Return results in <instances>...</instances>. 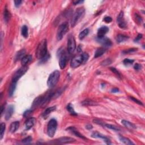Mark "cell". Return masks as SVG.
I'll return each instance as SVG.
<instances>
[{"mask_svg": "<svg viewBox=\"0 0 145 145\" xmlns=\"http://www.w3.org/2000/svg\"><path fill=\"white\" fill-rule=\"evenodd\" d=\"M85 13V10L83 7H79L76 9L71 19V27H74L77 25V24L84 17Z\"/></svg>", "mask_w": 145, "mask_h": 145, "instance_id": "1", "label": "cell"}, {"mask_svg": "<svg viewBox=\"0 0 145 145\" xmlns=\"http://www.w3.org/2000/svg\"><path fill=\"white\" fill-rule=\"evenodd\" d=\"M47 53V42L46 39H44L38 45L36 50V57L41 60L44 57Z\"/></svg>", "mask_w": 145, "mask_h": 145, "instance_id": "2", "label": "cell"}, {"mask_svg": "<svg viewBox=\"0 0 145 145\" xmlns=\"http://www.w3.org/2000/svg\"><path fill=\"white\" fill-rule=\"evenodd\" d=\"M60 77V73L58 70H55L51 73L47 81V85L49 87H54L58 83Z\"/></svg>", "mask_w": 145, "mask_h": 145, "instance_id": "3", "label": "cell"}, {"mask_svg": "<svg viewBox=\"0 0 145 145\" xmlns=\"http://www.w3.org/2000/svg\"><path fill=\"white\" fill-rule=\"evenodd\" d=\"M69 30V24L68 22H64L59 26L57 32L56 38L57 40L60 41L64 37V36L66 34Z\"/></svg>", "mask_w": 145, "mask_h": 145, "instance_id": "4", "label": "cell"}, {"mask_svg": "<svg viewBox=\"0 0 145 145\" xmlns=\"http://www.w3.org/2000/svg\"><path fill=\"white\" fill-rule=\"evenodd\" d=\"M57 128V122L55 119H51L47 126V134L50 137H53L56 133Z\"/></svg>", "mask_w": 145, "mask_h": 145, "instance_id": "5", "label": "cell"}, {"mask_svg": "<svg viewBox=\"0 0 145 145\" xmlns=\"http://www.w3.org/2000/svg\"><path fill=\"white\" fill-rule=\"evenodd\" d=\"M28 70V67L27 66H23L21 67L19 70H18L17 72L15 73L13 77V82H17V81L21 78L23 75L25 74L26 71Z\"/></svg>", "mask_w": 145, "mask_h": 145, "instance_id": "6", "label": "cell"}, {"mask_svg": "<svg viewBox=\"0 0 145 145\" xmlns=\"http://www.w3.org/2000/svg\"><path fill=\"white\" fill-rule=\"evenodd\" d=\"M83 61L82 54L77 55V56H75L74 57H73L71 60L70 66L72 68H77L80 66L82 64H83Z\"/></svg>", "mask_w": 145, "mask_h": 145, "instance_id": "7", "label": "cell"}, {"mask_svg": "<svg viewBox=\"0 0 145 145\" xmlns=\"http://www.w3.org/2000/svg\"><path fill=\"white\" fill-rule=\"evenodd\" d=\"M76 49L75 40L73 36H70L68 40V51L70 54H72Z\"/></svg>", "mask_w": 145, "mask_h": 145, "instance_id": "8", "label": "cell"}, {"mask_svg": "<svg viewBox=\"0 0 145 145\" xmlns=\"http://www.w3.org/2000/svg\"><path fill=\"white\" fill-rule=\"evenodd\" d=\"M67 64V56L64 52H61L59 58V66L61 69H65Z\"/></svg>", "mask_w": 145, "mask_h": 145, "instance_id": "9", "label": "cell"}, {"mask_svg": "<svg viewBox=\"0 0 145 145\" xmlns=\"http://www.w3.org/2000/svg\"><path fill=\"white\" fill-rule=\"evenodd\" d=\"M97 41L105 47H110L112 46V42L111 39H109V38L107 37H105V36L101 38H97Z\"/></svg>", "mask_w": 145, "mask_h": 145, "instance_id": "10", "label": "cell"}, {"mask_svg": "<svg viewBox=\"0 0 145 145\" xmlns=\"http://www.w3.org/2000/svg\"><path fill=\"white\" fill-rule=\"evenodd\" d=\"M75 140L74 138L71 137H61L58 139H57L54 141L55 144H69V143H71L75 141Z\"/></svg>", "mask_w": 145, "mask_h": 145, "instance_id": "11", "label": "cell"}, {"mask_svg": "<svg viewBox=\"0 0 145 145\" xmlns=\"http://www.w3.org/2000/svg\"><path fill=\"white\" fill-rule=\"evenodd\" d=\"M91 136H92V137H93V138L103 139V140H104V141L107 145L111 144V141H110L109 139L107 137L103 135V134L101 133H99L97 132H94L93 133H92Z\"/></svg>", "mask_w": 145, "mask_h": 145, "instance_id": "12", "label": "cell"}, {"mask_svg": "<svg viewBox=\"0 0 145 145\" xmlns=\"http://www.w3.org/2000/svg\"><path fill=\"white\" fill-rule=\"evenodd\" d=\"M117 22L118 26L121 28H124L126 27V24L125 21V19L124 18V13L122 11H121L120 14H118V17L117 18Z\"/></svg>", "mask_w": 145, "mask_h": 145, "instance_id": "13", "label": "cell"}, {"mask_svg": "<svg viewBox=\"0 0 145 145\" xmlns=\"http://www.w3.org/2000/svg\"><path fill=\"white\" fill-rule=\"evenodd\" d=\"M36 120L34 117L28 118L25 122V126L26 130H30L34 126Z\"/></svg>", "mask_w": 145, "mask_h": 145, "instance_id": "14", "label": "cell"}, {"mask_svg": "<svg viewBox=\"0 0 145 145\" xmlns=\"http://www.w3.org/2000/svg\"><path fill=\"white\" fill-rule=\"evenodd\" d=\"M108 31H109V28L106 27V26H103V27L100 28L97 31V38H101L104 37L105 35L107 33Z\"/></svg>", "mask_w": 145, "mask_h": 145, "instance_id": "15", "label": "cell"}, {"mask_svg": "<svg viewBox=\"0 0 145 145\" xmlns=\"http://www.w3.org/2000/svg\"><path fill=\"white\" fill-rule=\"evenodd\" d=\"M14 111V107L13 105H10L8 107L7 109L6 112V115H5V119L6 120H9L10 117H11V116L13 115V112Z\"/></svg>", "mask_w": 145, "mask_h": 145, "instance_id": "16", "label": "cell"}, {"mask_svg": "<svg viewBox=\"0 0 145 145\" xmlns=\"http://www.w3.org/2000/svg\"><path fill=\"white\" fill-rule=\"evenodd\" d=\"M32 60L31 55H26L21 60V63L23 66H27L28 63H30Z\"/></svg>", "mask_w": 145, "mask_h": 145, "instance_id": "17", "label": "cell"}, {"mask_svg": "<svg viewBox=\"0 0 145 145\" xmlns=\"http://www.w3.org/2000/svg\"><path fill=\"white\" fill-rule=\"evenodd\" d=\"M10 18H11V14H10V11H9V10H8L7 6H6L3 11V18H4V20H5V22H6V23H8V22L9 21Z\"/></svg>", "mask_w": 145, "mask_h": 145, "instance_id": "18", "label": "cell"}, {"mask_svg": "<svg viewBox=\"0 0 145 145\" xmlns=\"http://www.w3.org/2000/svg\"><path fill=\"white\" fill-rule=\"evenodd\" d=\"M19 121H15L12 122L11 124V125L10 126V129L9 130L10 132L13 133H15L17 130H18V129L19 128Z\"/></svg>", "mask_w": 145, "mask_h": 145, "instance_id": "19", "label": "cell"}, {"mask_svg": "<svg viewBox=\"0 0 145 145\" xmlns=\"http://www.w3.org/2000/svg\"><path fill=\"white\" fill-rule=\"evenodd\" d=\"M26 56V50L24 49H22L18 52L15 54V61H17L18 60H21L24 56Z\"/></svg>", "mask_w": 145, "mask_h": 145, "instance_id": "20", "label": "cell"}, {"mask_svg": "<svg viewBox=\"0 0 145 145\" xmlns=\"http://www.w3.org/2000/svg\"><path fill=\"white\" fill-rule=\"evenodd\" d=\"M121 122H122V124H123V125L125 126L126 128H127L128 129H129L133 130V129H136V125L129 121L124 120H122Z\"/></svg>", "mask_w": 145, "mask_h": 145, "instance_id": "21", "label": "cell"}, {"mask_svg": "<svg viewBox=\"0 0 145 145\" xmlns=\"http://www.w3.org/2000/svg\"><path fill=\"white\" fill-rule=\"evenodd\" d=\"M128 39L129 37L128 36L124 35L122 34H118L116 38V42H117L118 43H121L125 42V41L127 40Z\"/></svg>", "mask_w": 145, "mask_h": 145, "instance_id": "22", "label": "cell"}, {"mask_svg": "<svg viewBox=\"0 0 145 145\" xmlns=\"http://www.w3.org/2000/svg\"><path fill=\"white\" fill-rule=\"evenodd\" d=\"M42 97H39L34 100L33 104H32V108H31L32 110L34 109L35 108H36V107H38L39 105H41V103H42Z\"/></svg>", "mask_w": 145, "mask_h": 145, "instance_id": "23", "label": "cell"}, {"mask_svg": "<svg viewBox=\"0 0 145 145\" xmlns=\"http://www.w3.org/2000/svg\"><path fill=\"white\" fill-rule=\"evenodd\" d=\"M106 52V49L104 48H97L95 51L94 54V58H97L101 56Z\"/></svg>", "mask_w": 145, "mask_h": 145, "instance_id": "24", "label": "cell"}, {"mask_svg": "<svg viewBox=\"0 0 145 145\" xmlns=\"http://www.w3.org/2000/svg\"><path fill=\"white\" fill-rule=\"evenodd\" d=\"M68 130H70V131L72 132V133H73L74 134L75 136H76L78 137L82 138V139H84V140H86V138L84 136H83L82 134H81L80 133H79L78 130H77L74 127H70L68 129Z\"/></svg>", "mask_w": 145, "mask_h": 145, "instance_id": "25", "label": "cell"}, {"mask_svg": "<svg viewBox=\"0 0 145 145\" xmlns=\"http://www.w3.org/2000/svg\"><path fill=\"white\" fill-rule=\"evenodd\" d=\"M56 110V107H51L47 108V109H46L43 113V117L44 118H47V117H48L49 114H50L51 112H52L53 111H54Z\"/></svg>", "mask_w": 145, "mask_h": 145, "instance_id": "26", "label": "cell"}, {"mask_svg": "<svg viewBox=\"0 0 145 145\" xmlns=\"http://www.w3.org/2000/svg\"><path fill=\"white\" fill-rule=\"evenodd\" d=\"M16 86H17V82H13L10 85L9 89V95L10 97H12L14 94V93L16 89Z\"/></svg>", "mask_w": 145, "mask_h": 145, "instance_id": "27", "label": "cell"}, {"mask_svg": "<svg viewBox=\"0 0 145 145\" xmlns=\"http://www.w3.org/2000/svg\"><path fill=\"white\" fill-rule=\"evenodd\" d=\"M119 139H120V140L121 141L122 143H124V144H126V145H134L133 143L131 141H130L129 139H128V138H126V137H123V136H120Z\"/></svg>", "mask_w": 145, "mask_h": 145, "instance_id": "28", "label": "cell"}, {"mask_svg": "<svg viewBox=\"0 0 145 145\" xmlns=\"http://www.w3.org/2000/svg\"><path fill=\"white\" fill-rule=\"evenodd\" d=\"M21 34H22V35L23 36L24 38H28V28L27 26L24 25L22 27Z\"/></svg>", "mask_w": 145, "mask_h": 145, "instance_id": "29", "label": "cell"}, {"mask_svg": "<svg viewBox=\"0 0 145 145\" xmlns=\"http://www.w3.org/2000/svg\"><path fill=\"white\" fill-rule=\"evenodd\" d=\"M82 105H85V106H90V105L92 106V105H95L97 104L96 102L93 101L92 100L87 99V100H85L84 101L82 102Z\"/></svg>", "mask_w": 145, "mask_h": 145, "instance_id": "30", "label": "cell"}, {"mask_svg": "<svg viewBox=\"0 0 145 145\" xmlns=\"http://www.w3.org/2000/svg\"><path fill=\"white\" fill-rule=\"evenodd\" d=\"M89 29H85L84 30H83L82 31L80 32V34L79 35V39L80 40H83L86 36L88 34H89Z\"/></svg>", "mask_w": 145, "mask_h": 145, "instance_id": "31", "label": "cell"}, {"mask_svg": "<svg viewBox=\"0 0 145 145\" xmlns=\"http://www.w3.org/2000/svg\"><path fill=\"white\" fill-rule=\"evenodd\" d=\"M66 109L68 110V111H69V113H70L71 115L73 116H77V113L76 112H75L74 108H73V107L71 105V104H69L67 105Z\"/></svg>", "mask_w": 145, "mask_h": 145, "instance_id": "32", "label": "cell"}, {"mask_svg": "<svg viewBox=\"0 0 145 145\" xmlns=\"http://www.w3.org/2000/svg\"><path fill=\"white\" fill-rule=\"evenodd\" d=\"M1 130H0V136H1V137H0V139L2 140L3 138V134L5 133V128H6V125L5 123H3V122H2L1 124Z\"/></svg>", "mask_w": 145, "mask_h": 145, "instance_id": "33", "label": "cell"}, {"mask_svg": "<svg viewBox=\"0 0 145 145\" xmlns=\"http://www.w3.org/2000/svg\"><path fill=\"white\" fill-rule=\"evenodd\" d=\"M104 125L106 128L110 129L113 130H115V131H120V129L115 125H111V124H105Z\"/></svg>", "mask_w": 145, "mask_h": 145, "instance_id": "34", "label": "cell"}, {"mask_svg": "<svg viewBox=\"0 0 145 145\" xmlns=\"http://www.w3.org/2000/svg\"><path fill=\"white\" fill-rule=\"evenodd\" d=\"M32 138L31 137H26L24 139H23V140H22V143L24 144H30L32 142Z\"/></svg>", "mask_w": 145, "mask_h": 145, "instance_id": "35", "label": "cell"}, {"mask_svg": "<svg viewBox=\"0 0 145 145\" xmlns=\"http://www.w3.org/2000/svg\"><path fill=\"white\" fill-rule=\"evenodd\" d=\"M111 63H112V60H111V59L107 58V59H106V60H104L103 62H101L100 65H101V66H108V65H110Z\"/></svg>", "mask_w": 145, "mask_h": 145, "instance_id": "36", "label": "cell"}, {"mask_svg": "<svg viewBox=\"0 0 145 145\" xmlns=\"http://www.w3.org/2000/svg\"><path fill=\"white\" fill-rule=\"evenodd\" d=\"M137 49H138L137 48H130V49H126V50H124L123 52H122V53H123L124 54L131 53L136 52V51L137 50Z\"/></svg>", "mask_w": 145, "mask_h": 145, "instance_id": "37", "label": "cell"}, {"mask_svg": "<svg viewBox=\"0 0 145 145\" xmlns=\"http://www.w3.org/2000/svg\"><path fill=\"white\" fill-rule=\"evenodd\" d=\"M110 70H111L112 71V72L114 73V74H115L116 75H117V76L118 78H121V74H120V73H119V71H118L116 68H110Z\"/></svg>", "mask_w": 145, "mask_h": 145, "instance_id": "38", "label": "cell"}, {"mask_svg": "<svg viewBox=\"0 0 145 145\" xmlns=\"http://www.w3.org/2000/svg\"><path fill=\"white\" fill-rule=\"evenodd\" d=\"M124 65H132L133 63L134 62V60H130V59L126 58L123 61Z\"/></svg>", "mask_w": 145, "mask_h": 145, "instance_id": "39", "label": "cell"}, {"mask_svg": "<svg viewBox=\"0 0 145 145\" xmlns=\"http://www.w3.org/2000/svg\"><path fill=\"white\" fill-rule=\"evenodd\" d=\"M82 56H83V64H85V63L88 61V60H89V54L86 53H84L82 54Z\"/></svg>", "mask_w": 145, "mask_h": 145, "instance_id": "40", "label": "cell"}, {"mask_svg": "<svg viewBox=\"0 0 145 145\" xmlns=\"http://www.w3.org/2000/svg\"><path fill=\"white\" fill-rule=\"evenodd\" d=\"M135 17H136V22H137L138 24H141L143 20L142 17H141L140 15H139L138 14H135Z\"/></svg>", "mask_w": 145, "mask_h": 145, "instance_id": "41", "label": "cell"}, {"mask_svg": "<svg viewBox=\"0 0 145 145\" xmlns=\"http://www.w3.org/2000/svg\"><path fill=\"white\" fill-rule=\"evenodd\" d=\"M32 112H33V110H32V109H31L27 110V111L24 112L23 116H24V117H28V116H29L31 115V114L32 113Z\"/></svg>", "mask_w": 145, "mask_h": 145, "instance_id": "42", "label": "cell"}, {"mask_svg": "<svg viewBox=\"0 0 145 145\" xmlns=\"http://www.w3.org/2000/svg\"><path fill=\"white\" fill-rule=\"evenodd\" d=\"M129 98L130 99L132 100V101H133L135 102V103H136L137 104H138L139 105H143V103H142L141 101L140 100H138L137 99H136V98L135 97H130Z\"/></svg>", "mask_w": 145, "mask_h": 145, "instance_id": "43", "label": "cell"}, {"mask_svg": "<svg viewBox=\"0 0 145 145\" xmlns=\"http://www.w3.org/2000/svg\"><path fill=\"white\" fill-rule=\"evenodd\" d=\"M104 21L106 23H110L112 21V18L111 17H105L104 18Z\"/></svg>", "mask_w": 145, "mask_h": 145, "instance_id": "44", "label": "cell"}, {"mask_svg": "<svg viewBox=\"0 0 145 145\" xmlns=\"http://www.w3.org/2000/svg\"><path fill=\"white\" fill-rule=\"evenodd\" d=\"M22 3V1H20V0H17V1H14L15 6L17 7H19Z\"/></svg>", "mask_w": 145, "mask_h": 145, "instance_id": "45", "label": "cell"}, {"mask_svg": "<svg viewBox=\"0 0 145 145\" xmlns=\"http://www.w3.org/2000/svg\"><path fill=\"white\" fill-rule=\"evenodd\" d=\"M49 57H50L49 54L48 53H47V54L46 56L44 57H43V58L41 59V61H42V62H46V61H47L49 58Z\"/></svg>", "mask_w": 145, "mask_h": 145, "instance_id": "46", "label": "cell"}, {"mask_svg": "<svg viewBox=\"0 0 145 145\" xmlns=\"http://www.w3.org/2000/svg\"><path fill=\"white\" fill-rule=\"evenodd\" d=\"M141 68H142L141 65L139 64H138V63L134 65V69H135V70H140V69H141Z\"/></svg>", "mask_w": 145, "mask_h": 145, "instance_id": "47", "label": "cell"}, {"mask_svg": "<svg viewBox=\"0 0 145 145\" xmlns=\"http://www.w3.org/2000/svg\"><path fill=\"white\" fill-rule=\"evenodd\" d=\"M142 34H139L138 35V36H137L136 37V38L135 39V40H134V42H138L139 40H141V39L142 38Z\"/></svg>", "mask_w": 145, "mask_h": 145, "instance_id": "48", "label": "cell"}, {"mask_svg": "<svg viewBox=\"0 0 145 145\" xmlns=\"http://www.w3.org/2000/svg\"><path fill=\"white\" fill-rule=\"evenodd\" d=\"M94 122L95 123L97 124H98V125H103V122H101L99 120H94Z\"/></svg>", "mask_w": 145, "mask_h": 145, "instance_id": "49", "label": "cell"}, {"mask_svg": "<svg viewBox=\"0 0 145 145\" xmlns=\"http://www.w3.org/2000/svg\"><path fill=\"white\" fill-rule=\"evenodd\" d=\"M119 91V90H118L117 88H114L112 90L111 92L112 93H118V92Z\"/></svg>", "mask_w": 145, "mask_h": 145, "instance_id": "50", "label": "cell"}, {"mask_svg": "<svg viewBox=\"0 0 145 145\" xmlns=\"http://www.w3.org/2000/svg\"><path fill=\"white\" fill-rule=\"evenodd\" d=\"M83 1H75L73 2V3L74 4V5H78L79 3H82L83 2Z\"/></svg>", "mask_w": 145, "mask_h": 145, "instance_id": "51", "label": "cell"}, {"mask_svg": "<svg viewBox=\"0 0 145 145\" xmlns=\"http://www.w3.org/2000/svg\"><path fill=\"white\" fill-rule=\"evenodd\" d=\"M86 128L87 129H91L92 128H93V126L91 125H87L86 126Z\"/></svg>", "mask_w": 145, "mask_h": 145, "instance_id": "52", "label": "cell"}, {"mask_svg": "<svg viewBox=\"0 0 145 145\" xmlns=\"http://www.w3.org/2000/svg\"><path fill=\"white\" fill-rule=\"evenodd\" d=\"M4 109H5V108H4V106L2 105L1 107V116L2 115V114L3 113V110H4Z\"/></svg>", "mask_w": 145, "mask_h": 145, "instance_id": "53", "label": "cell"}]
</instances>
